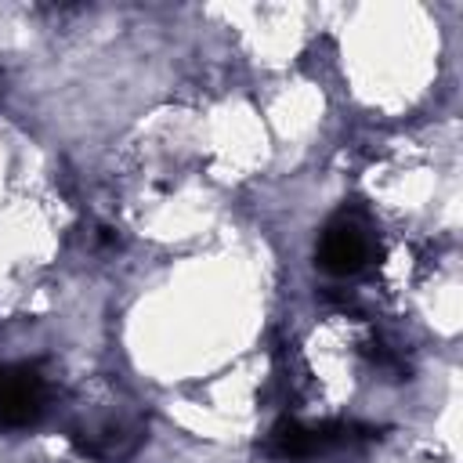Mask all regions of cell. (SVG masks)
I'll use <instances>...</instances> for the list:
<instances>
[{"label": "cell", "instance_id": "cell-1", "mask_svg": "<svg viewBox=\"0 0 463 463\" xmlns=\"http://www.w3.org/2000/svg\"><path fill=\"white\" fill-rule=\"evenodd\" d=\"M43 376L33 365H0V423L29 427L43 412Z\"/></svg>", "mask_w": 463, "mask_h": 463}, {"label": "cell", "instance_id": "cell-2", "mask_svg": "<svg viewBox=\"0 0 463 463\" xmlns=\"http://www.w3.org/2000/svg\"><path fill=\"white\" fill-rule=\"evenodd\" d=\"M369 257V242L354 224H333L326 228L318 242V264L329 275H354Z\"/></svg>", "mask_w": 463, "mask_h": 463}, {"label": "cell", "instance_id": "cell-3", "mask_svg": "<svg viewBox=\"0 0 463 463\" xmlns=\"http://www.w3.org/2000/svg\"><path fill=\"white\" fill-rule=\"evenodd\" d=\"M145 438V427L141 423H105L98 430H87V434H72L76 449L98 463H116L123 456H130Z\"/></svg>", "mask_w": 463, "mask_h": 463}]
</instances>
